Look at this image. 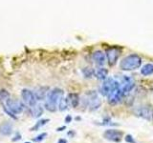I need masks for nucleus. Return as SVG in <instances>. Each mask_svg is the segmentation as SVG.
<instances>
[{
    "label": "nucleus",
    "mask_w": 153,
    "mask_h": 143,
    "mask_svg": "<svg viewBox=\"0 0 153 143\" xmlns=\"http://www.w3.org/2000/svg\"><path fill=\"white\" fill-rule=\"evenodd\" d=\"M142 66V57L137 54H130L120 62V69L123 71H135Z\"/></svg>",
    "instance_id": "obj_1"
},
{
    "label": "nucleus",
    "mask_w": 153,
    "mask_h": 143,
    "mask_svg": "<svg viewBox=\"0 0 153 143\" xmlns=\"http://www.w3.org/2000/svg\"><path fill=\"white\" fill-rule=\"evenodd\" d=\"M63 95V91L59 88L53 89L51 92L47 94V101L45 103V108L51 113H54L56 111L57 103L59 102L60 98Z\"/></svg>",
    "instance_id": "obj_2"
},
{
    "label": "nucleus",
    "mask_w": 153,
    "mask_h": 143,
    "mask_svg": "<svg viewBox=\"0 0 153 143\" xmlns=\"http://www.w3.org/2000/svg\"><path fill=\"white\" fill-rule=\"evenodd\" d=\"M84 101L86 102V105L89 108L90 111H97L102 105V101L99 97L98 94L95 91H89V92L85 94Z\"/></svg>",
    "instance_id": "obj_3"
},
{
    "label": "nucleus",
    "mask_w": 153,
    "mask_h": 143,
    "mask_svg": "<svg viewBox=\"0 0 153 143\" xmlns=\"http://www.w3.org/2000/svg\"><path fill=\"white\" fill-rule=\"evenodd\" d=\"M120 81L114 79L113 77H107L105 80H103V82L100 86V93L102 94L103 97H108V94L112 92V91L117 87L118 85H120Z\"/></svg>",
    "instance_id": "obj_4"
},
{
    "label": "nucleus",
    "mask_w": 153,
    "mask_h": 143,
    "mask_svg": "<svg viewBox=\"0 0 153 143\" xmlns=\"http://www.w3.org/2000/svg\"><path fill=\"white\" fill-rule=\"evenodd\" d=\"M123 137V133L117 129H107L103 133V138L108 141L111 142H116L119 143L121 142Z\"/></svg>",
    "instance_id": "obj_5"
},
{
    "label": "nucleus",
    "mask_w": 153,
    "mask_h": 143,
    "mask_svg": "<svg viewBox=\"0 0 153 143\" xmlns=\"http://www.w3.org/2000/svg\"><path fill=\"white\" fill-rule=\"evenodd\" d=\"M134 114L147 121H153V108L149 106H139L134 110Z\"/></svg>",
    "instance_id": "obj_6"
},
{
    "label": "nucleus",
    "mask_w": 153,
    "mask_h": 143,
    "mask_svg": "<svg viewBox=\"0 0 153 143\" xmlns=\"http://www.w3.org/2000/svg\"><path fill=\"white\" fill-rule=\"evenodd\" d=\"M121 82V81H120ZM121 83L120 85H118L116 88H115L111 93L108 94V102L111 104V105H117L119 103L122 102V100L124 97V94L122 91V87H121Z\"/></svg>",
    "instance_id": "obj_7"
},
{
    "label": "nucleus",
    "mask_w": 153,
    "mask_h": 143,
    "mask_svg": "<svg viewBox=\"0 0 153 143\" xmlns=\"http://www.w3.org/2000/svg\"><path fill=\"white\" fill-rule=\"evenodd\" d=\"M105 55H106V59H107V63L109 66H114L117 63V61L119 59L120 56V51L117 48H110L106 52H105Z\"/></svg>",
    "instance_id": "obj_8"
},
{
    "label": "nucleus",
    "mask_w": 153,
    "mask_h": 143,
    "mask_svg": "<svg viewBox=\"0 0 153 143\" xmlns=\"http://www.w3.org/2000/svg\"><path fill=\"white\" fill-rule=\"evenodd\" d=\"M92 59L94 61V63L99 67H103V65L106 63V61H107L105 52L100 50H97L93 52Z\"/></svg>",
    "instance_id": "obj_9"
},
{
    "label": "nucleus",
    "mask_w": 153,
    "mask_h": 143,
    "mask_svg": "<svg viewBox=\"0 0 153 143\" xmlns=\"http://www.w3.org/2000/svg\"><path fill=\"white\" fill-rule=\"evenodd\" d=\"M22 98L24 100V102H25L28 106H30V107L36 106V95L31 92V91L23 90L22 91Z\"/></svg>",
    "instance_id": "obj_10"
},
{
    "label": "nucleus",
    "mask_w": 153,
    "mask_h": 143,
    "mask_svg": "<svg viewBox=\"0 0 153 143\" xmlns=\"http://www.w3.org/2000/svg\"><path fill=\"white\" fill-rule=\"evenodd\" d=\"M7 106L9 111L12 114H20L23 111V105L18 101H13V100H8Z\"/></svg>",
    "instance_id": "obj_11"
},
{
    "label": "nucleus",
    "mask_w": 153,
    "mask_h": 143,
    "mask_svg": "<svg viewBox=\"0 0 153 143\" xmlns=\"http://www.w3.org/2000/svg\"><path fill=\"white\" fill-rule=\"evenodd\" d=\"M12 133H13L12 123L5 121L0 125V133H1V135H3L5 136H9L12 135Z\"/></svg>",
    "instance_id": "obj_12"
},
{
    "label": "nucleus",
    "mask_w": 153,
    "mask_h": 143,
    "mask_svg": "<svg viewBox=\"0 0 153 143\" xmlns=\"http://www.w3.org/2000/svg\"><path fill=\"white\" fill-rule=\"evenodd\" d=\"M95 77L99 80H105L108 77V70L104 67H99L95 70Z\"/></svg>",
    "instance_id": "obj_13"
},
{
    "label": "nucleus",
    "mask_w": 153,
    "mask_h": 143,
    "mask_svg": "<svg viewBox=\"0 0 153 143\" xmlns=\"http://www.w3.org/2000/svg\"><path fill=\"white\" fill-rule=\"evenodd\" d=\"M68 101H69V105L72 106L73 108H76L79 104V94H76L75 93H72L68 94Z\"/></svg>",
    "instance_id": "obj_14"
},
{
    "label": "nucleus",
    "mask_w": 153,
    "mask_h": 143,
    "mask_svg": "<svg viewBox=\"0 0 153 143\" xmlns=\"http://www.w3.org/2000/svg\"><path fill=\"white\" fill-rule=\"evenodd\" d=\"M141 74L143 76H149L153 74V64L152 63H146L143 67H141Z\"/></svg>",
    "instance_id": "obj_15"
},
{
    "label": "nucleus",
    "mask_w": 153,
    "mask_h": 143,
    "mask_svg": "<svg viewBox=\"0 0 153 143\" xmlns=\"http://www.w3.org/2000/svg\"><path fill=\"white\" fill-rule=\"evenodd\" d=\"M50 121V119H48V118H44V119H40V120H38L35 125H33L31 129H30V131H37V130H39V129L41 127H43L44 125H46V124Z\"/></svg>",
    "instance_id": "obj_16"
},
{
    "label": "nucleus",
    "mask_w": 153,
    "mask_h": 143,
    "mask_svg": "<svg viewBox=\"0 0 153 143\" xmlns=\"http://www.w3.org/2000/svg\"><path fill=\"white\" fill-rule=\"evenodd\" d=\"M32 114L35 118H38L43 114V108L38 105V106H33L32 109Z\"/></svg>",
    "instance_id": "obj_17"
},
{
    "label": "nucleus",
    "mask_w": 153,
    "mask_h": 143,
    "mask_svg": "<svg viewBox=\"0 0 153 143\" xmlns=\"http://www.w3.org/2000/svg\"><path fill=\"white\" fill-rule=\"evenodd\" d=\"M69 107V101H68V98H65V97H61L59 102V111L63 112L65 110H67Z\"/></svg>",
    "instance_id": "obj_18"
},
{
    "label": "nucleus",
    "mask_w": 153,
    "mask_h": 143,
    "mask_svg": "<svg viewBox=\"0 0 153 143\" xmlns=\"http://www.w3.org/2000/svg\"><path fill=\"white\" fill-rule=\"evenodd\" d=\"M82 74L85 78H91L95 76V70L91 68H84L82 70Z\"/></svg>",
    "instance_id": "obj_19"
},
{
    "label": "nucleus",
    "mask_w": 153,
    "mask_h": 143,
    "mask_svg": "<svg viewBox=\"0 0 153 143\" xmlns=\"http://www.w3.org/2000/svg\"><path fill=\"white\" fill-rule=\"evenodd\" d=\"M47 136H48V135H47V133H41L40 135H38L37 136H36L33 140L35 141V142H38V143H39V142H41V141L44 140L45 138L47 137Z\"/></svg>",
    "instance_id": "obj_20"
},
{
    "label": "nucleus",
    "mask_w": 153,
    "mask_h": 143,
    "mask_svg": "<svg viewBox=\"0 0 153 143\" xmlns=\"http://www.w3.org/2000/svg\"><path fill=\"white\" fill-rule=\"evenodd\" d=\"M124 141H126V143H137L135 138H134L131 135H126V136H124Z\"/></svg>",
    "instance_id": "obj_21"
},
{
    "label": "nucleus",
    "mask_w": 153,
    "mask_h": 143,
    "mask_svg": "<svg viewBox=\"0 0 153 143\" xmlns=\"http://www.w3.org/2000/svg\"><path fill=\"white\" fill-rule=\"evenodd\" d=\"M8 97H9V94L7 92H5V91H1V92H0V98L1 99H5Z\"/></svg>",
    "instance_id": "obj_22"
},
{
    "label": "nucleus",
    "mask_w": 153,
    "mask_h": 143,
    "mask_svg": "<svg viewBox=\"0 0 153 143\" xmlns=\"http://www.w3.org/2000/svg\"><path fill=\"white\" fill-rule=\"evenodd\" d=\"M21 139V135L19 133H16V136H14V138H13V141H18V140H20Z\"/></svg>",
    "instance_id": "obj_23"
},
{
    "label": "nucleus",
    "mask_w": 153,
    "mask_h": 143,
    "mask_svg": "<svg viewBox=\"0 0 153 143\" xmlns=\"http://www.w3.org/2000/svg\"><path fill=\"white\" fill-rule=\"evenodd\" d=\"M72 116H67L66 117H65V119H64V121H65V123L66 124H68V123H71L72 122Z\"/></svg>",
    "instance_id": "obj_24"
},
{
    "label": "nucleus",
    "mask_w": 153,
    "mask_h": 143,
    "mask_svg": "<svg viewBox=\"0 0 153 143\" xmlns=\"http://www.w3.org/2000/svg\"><path fill=\"white\" fill-rule=\"evenodd\" d=\"M67 135H68V136H71V137H74L76 136V132L73 131V130H71L69 131L68 133H67Z\"/></svg>",
    "instance_id": "obj_25"
},
{
    "label": "nucleus",
    "mask_w": 153,
    "mask_h": 143,
    "mask_svg": "<svg viewBox=\"0 0 153 143\" xmlns=\"http://www.w3.org/2000/svg\"><path fill=\"white\" fill-rule=\"evenodd\" d=\"M56 143H67V140L65 139V138H59Z\"/></svg>",
    "instance_id": "obj_26"
},
{
    "label": "nucleus",
    "mask_w": 153,
    "mask_h": 143,
    "mask_svg": "<svg viewBox=\"0 0 153 143\" xmlns=\"http://www.w3.org/2000/svg\"><path fill=\"white\" fill-rule=\"evenodd\" d=\"M65 129H66V126H62V127H59V128H57L56 131L57 132H62L63 130H65Z\"/></svg>",
    "instance_id": "obj_27"
},
{
    "label": "nucleus",
    "mask_w": 153,
    "mask_h": 143,
    "mask_svg": "<svg viewBox=\"0 0 153 143\" xmlns=\"http://www.w3.org/2000/svg\"><path fill=\"white\" fill-rule=\"evenodd\" d=\"M24 143H31V142H29V141H26V142H24Z\"/></svg>",
    "instance_id": "obj_28"
}]
</instances>
